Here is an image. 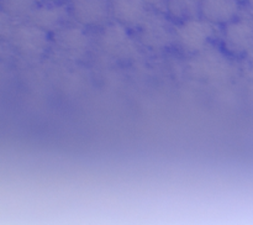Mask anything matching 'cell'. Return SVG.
<instances>
[{
  "label": "cell",
  "instance_id": "9c48e42d",
  "mask_svg": "<svg viewBox=\"0 0 253 225\" xmlns=\"http://www.w3.org/2000/svg\"><path fill=\"white\" fill-rule=\"evenodd\" d=\"M63 6H41L30 12L31 21L43 30H52L58 26L66 17Z\"/></svg>",
  "mask_w": 253,
  "mask_h": 225
},
{
  "label": "cell",
  "instance_id": "8fae6325",
  "mask_svg": "<svg viewBox=\"0 0 253 225\" xmlns=\"http://www.w3.org/2000/svg\"><path fill=\"white\" fill-rule=\"evenodd\" d=\"M166 9L175 20L198 19L202 15V0H167Z\"/></svg>",
  "mask_w": 253,
  "mask_h": 225
},
{
  "label": "cell",
  "instance_id": "277c9868",
  "mask_svg": "<svg viewBox=\"0 0 253 225\" xmlns=\"http://www.w3.org/2000/svg\"><path fill=\"white\" fill-rule=\"evenodd\" d=\"M71 12L79 24H104L111 12L110 0H71Z\"/></svg>",
  "mask_w": 253,
  "mask_h": 225
},
{
  "label": "cell",
  "instance_id": "7c38bea8",
  "mask_svg": "<svg viewBox=\"0 0 253 225\" xmlns=\"http://www.w3.org/2000/svg\"><path fill=\"white\" fill-rule=\"evenodd\" d=\"M1 9L9 16H21L34 10L36 0H0Z\"/></svg>",
  "mask_w": 253,
  "mask_h": 225
},
{
  "label": "cell",
  "instance_id": "3957f363",
  "mask_svg": "<svg viewBox=\"0 0 253 225\" xmlns=\"http://www.w3.org/2000/svg\"><path fill=\"white\" fill-rule=\"evenodd\" d=\"M141 29V39L146 46L161 49L170 46L174 40V32L169 22L161 15H147Z\"/></svg>",
  "mask_w": 253,
  "mask_h": 225
},
{
  "label": "cell",
  "instance_id": "9a60e30c",
  "mask_svg": "<svg viewBox=\"0 0 253 225\" xmlns=\"http://www.w3.org/2000/svg\"><path fill=\"white\" fill-rule=\"evenodd\" d=\"M48 1H61V0H48Z\"/></svg>",
  "mask_w": 253,
  "mask_h": 225
},
{
  "label": "cell",
  "instance_id": "30bf717a",
  "mask_svg": "<svg viewBox=\"0 0 253 225\" xmlns=\"http://www.w3.org/2000/svg\"><path fill=\"white\" fill-rule=\"evenodd\" d=\"M57 44L64 48L66 51L74 52V53H82L86 49L89 40L86 35L82 30L76 27H68L63 29L57 34Z\"/></svg>",
  "mask_w": 253,
  "mask_h": 225
},
{
  "label": "cell",
  "instance_id": "7a4b0ae2",
  "mask_svg": "<svg viewBox=\"0 0 253 225\" xmlns=\"http://www.w3.org/2000/svg\"><path fill=\"white\" fill-rule=\"evenodd\" d=\"M100 42L108 53L118 58H127L136 51L135 42L128 35L125 25L119 21L113 22L104 29Z\"/></svg>",
  "mask_w": 253,
  "mask_h": 225
},
{
  "label": "cell",
  "instance_id": "8992f818",
  "mask_svg": "<svg viewBox=\"0 0 253 225\" xmlns=\"http://www.w3.org/2000/svg\"><path fill=\"white\" fill-rule=\"evenodd\" d=\"M111 14L127 26L142 24L147 16V4L143 0H110Z\"/></svg>",
  "mask_w": 253,
  "mask_h": 225
},
{
  "label": "cell",
  "instance_id": "4fadbf2b",
  "mask_svg": "<svg viewBox=\"0 0 253 225\" xmlns=\"http://www.w3.org/2000/svg\"><path fill=\"white\" fill-rule=\"evenodd\" d=\"M150 6L156 7V9H163L167 6V0H143Z\"/></svg>",
  "mask_w": 253,
  "mask_h": 225
},
{
  "label": "cell",
  "instance_id": "6da1fadb",
  "mask_svg": "<svg viewBox=\"0 0 253 225\" xmlns=\"http://www.w3.org/2000/svg\"><path fill=\"white\" fill-rule=\"evenodd\" d=\"M180 46L188 52H199L204 48L212 36V27L209 21L198 19L187 20L175 32Z\"/></svg>",
  "mask_w": 253,
  "mask_h": 225
},
{
  "label": "cell",
  "instance_id": "52a82bcc",
  "mask_svg": "<svg viewBox=\"0 0 253 225\" xmlns=\"http://www.w3.org/2000/svg\"><path fill=\"white\" fill-rule=\"evenodd\" d=\"M237 0H202V16L212 24H229L239 14Z\"/></svg>",
  "mask_w": 253,
  "mask_h": 225
},
{
  "label": "cell",
  "instance_id": "5b68a950",
  "mask_svg": "<svg viewBox=\"0 0 253 225\" xmlns=\"http://www.w3.org/2000/svg\"><path fill=\"white\" fill-rule=\"evenodd\" d=\"M12 41L20 52L27 56H39L46 49L48 40L43 29L37 25H22L12 34Z\"/></svg>",
  "mask_w": 253,
  "mask_h": 225
},
{
  "label": "cell",
  "instance_id": "5bb4252c",
  "mask_svg": "<svg viewBox=\"0 0 253 225\" xmlns=\"http://www.w3.org/2000/svg\"><path fill=\"white\" fill-rule=\"evenodd\" d=\"M247 1H249L250 6H251V7H252V9H253V0H247Z\"/></svg>",
  "mask_w": 253,
  "mask_h": 225
},
{
  "label": "cell",
  "instance_id": "ba28073f",
  "mask_svg": "<svg viewBox=\"0 0 253 225\" xmlns=\"http://www.w3.org/2000/svg\"><path fill=\"white\" fill-rule=\"evenodd\" d=\"M225 40L234 51H247L253 46V25L246 20L229 22L225 30Z\"/></svg>",
  "mask_w": 253,
  "mask_h": 225
}]
</instances>
